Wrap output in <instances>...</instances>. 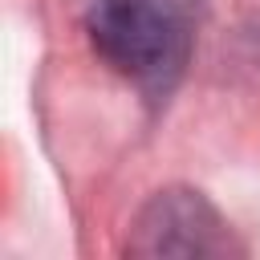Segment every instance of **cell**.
I'll list each match as a JSON object with an SVG mask.
<instances>
[{
  "mask_svg": "<svg viewBox=\"0 0 260 260\" xmlns=\"http://www.w3.org/2000/svg\"><path fill=\"white\" fill-rule=\"evenodd\" d=\"M199 20V0H89L85 37L114 73L167 102L191 65Z\"/></svg>",
  "mask_w": 260,
  "mask_h": 260,
  "instance_id": "cell-1",
  "label": "cell"
},
{
  "mask_svg": "<svg viewBox=\"0 0 260 260\" xmlns=\"http://www.w3.org/2000/svg\"><path fill=\"white\" fill-rule=\"evenodd\" d=\"M130 256H236L240 244L228 232V219L211 207L207 195L191 187H167L150 195L138 211L130 240Z\"/></svg>",
  "mask_w": 260,
  "mask_h": 260,
  "instance_id": "cell-2",
  "label": "cell"
}]
</instances>
